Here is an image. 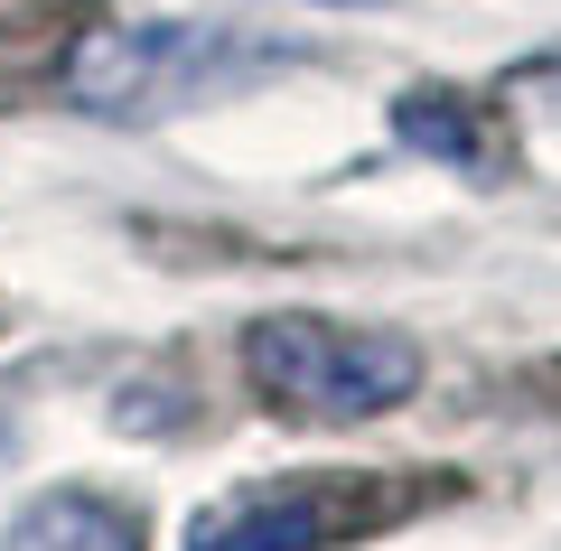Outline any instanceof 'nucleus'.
Instances as JSON below:
<instances>
[{"label": "nucleus", "instance_id": "f257e3e1", "mask_svg": "<svg viewBox=\"0 0 561 551\" xmlns=\"http://www.w3.org/2000/svg\"><path fill=\"white\" fill-rule=\"evenodd\" d=\"M243 383H253L280 421L346 431V421H375V412H393V402H412L421 346L393 336V328H346V318L280 309V318H253V328H243Z\"/></svg>", "mask_w": 561, "mask_h": 551}, {"label": "nucleus", "instance_id": "f03ea898", "mask_svg": "<svg viewBox=\"0 0 561 551\" xmlns=\"http://www.w3.org/2000/svg\"><path fill=\"white\" fill-rule=\"evenodd\" d=\"M262 66V47L225 38V28H179V20H122V28H94L66 66V94L94 103V113H122V122H150V113H179L197 94H225Z\"/></svg>", "mask_w": 561, "mask_h": 551}, {"label": "nucleus", "instance_id": "7ed1b4c3", "mask_svg": "<svg viewBox=\"0 0 561 551\" xmlns=\"http://www.w3.org/2000/svg\"><path fill=\"white\" fill-rule=\"evenodd\" d=\"M421 495H402L393 477H262V486H234L187 524V551H337L365 542V532L402 524Z\"/></svg>", "mask_w": 561, "mask_h": 551}, {"label": "nucleus", "instance_id": "20e7f679", "mask_svg": "<svg viewBox=\"0 0 561 551\" xmlns=\"http://www.w3.org/2000/svg\"><path fill=\"white\" fill-rule=\"evenodd\" d=\"M0 551H150L140 524L94 486H57L38 505H20V524L0 532Z\"/></svg>", "mask_w": 561, "mask_h": 551}, {"label": "nucleus", "instance_id": "39448f33", "mask_svg": "<svg viewBox=\"0 0 561 551\" xmlns=\"http://www.w3.org/2000/svg\"><path fill=\"white\" fill-rule=\"evenodd\" d=\"M393 131L412 140V150H431V159H459V169H496V140H486L478 103H459V94H402V103H393Z\"/></svg>", "mask_w": 561, "mask_h": 551}]
</instances>
